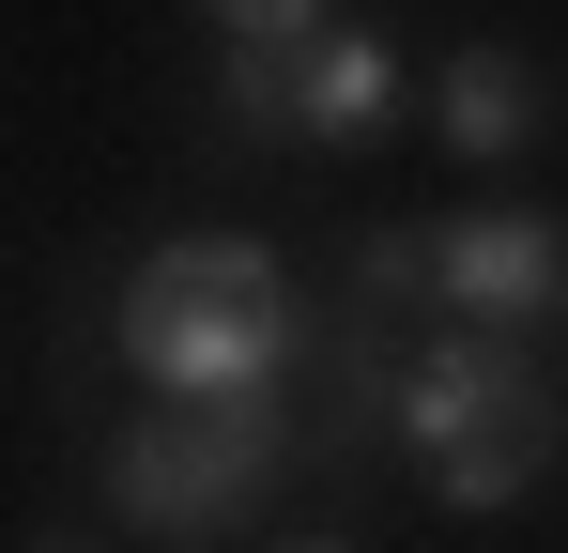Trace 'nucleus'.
<instances>
[{
	"instance_id": "nucleus-4",
	"label": "nucleus",
	"mask_w": 568,
	"mask_h": 553,
	"mask_svg": "<svg viewBox=\"0 0 568 553\" xmlns=\"http://www.w3.org/2000/svg\"><path fill=\"white\" fill-rule=\"evenodd\" d=\"M215 108H231L246 139H292V154H354V139L399 123V47H384L369 16H323V31H292V47H231Z\"/></svg>"
},
{
	"instance_id": "nucleus-2",
	"label": "nucleus",
	"mask_w": 568,
	"mask_h": 553,
	"mask_svg": "<svg viewBox=\"0 0 568 553\" xmlns=\"http://www.w3.org/2000/svg\"><path fill=\"white\" fill-rule=\"evenodd\" d=\"M384 446L430 476V507H507L554 461V384L507 354V323H446L384 384Z\"/></svg>"
},
{
	"instance_id": "nucleus-7",
	"label": "nucleus",
	"mask_w": 568,
	"mask_h": 553,
	"mask_svg": "<svg viewBox=\"0 0 568 553\" xmlns=\"http://www.w3.org/2000/svg\"><path fill=\"white\" fill-rule=\"evenodd\" d=\"M430 292V231H354V308H415Z\"/></svg>"
},
{
	"instance_id": "nucleus-6",
	"label": "nucleus",
	"mask_w": 568,
	"mask_h": 553,
	"mask_svg": "<svg viewBox=\"0 0 568 553\" xmlns=\"http://www.w3.org/2000/svg\"><path fill=\"white\" fill-rule=\"evenodd\" d=\"M538 123H554V78H538L523 47H491V31H476L462 62L430 78V139H446L462 170H507V154H538Z\"/></svg>"
},
{
	"instance_id": "nucleus-3",
	"label": "nucleus",
	"mask_w": 568,
	"mask_h": 553,
	"mask_svg": "<svg viewBox=\"0 0 568 553\" xmlns=\"http://www.w3.org/2000/svg\"><path fill=\"white\" fill-rule=\"evenodd\" d=\"M277 461H292L277 384H246V400H154L108 446V507H123V539H231L277 492Z\"/></svg>"
},
{
	"instance_id": "nucleus-8",
	"label": "nucleus",
	"mask_w": 568,
	"mask_h": 553,
	"mask_svg": "<svg viewBox=\"0 0 568 553\" xmlns=\"http://www.w3.org/2000/svg\"><path fill=\"white\" fill-rule=\"evenodd\" d=\"M200 16H215L231 47H292V31H323L338 0H200Z\"/></svg>"
},
{
	"instance_id": "nucleus-5",
	"label": "nucleus",
	"mask_w": 568,
	"mask_h": 553,
	"mask_svg": "<svg viewBox=\"0 0 568 553\" xmlns=\"http://www.w3.org/2000/svg\"><path fill=\"white\" fill-rule=\"evenodd\" d=\"M430 308L446 323H554L568 308V215H538V200H476V215H446L430 231Z\"/></svg>"
},
{
	"instance_id": "nucleus-1",
	"label": "nucleus",
	"mask_w": 568,
	"mask_h": 553,
	"mask_svg": "<svg viewBox=\"0 0 568 553\" xmlns=\"http://www.w3.org/2000/svg\"><path fill=\"white\" fill-rule=\"evenodd\" d=\"M307 354V308L262 231H170L154 262L123 276V369L154 400H246Z\"/></svg>"
}]
</instances>
